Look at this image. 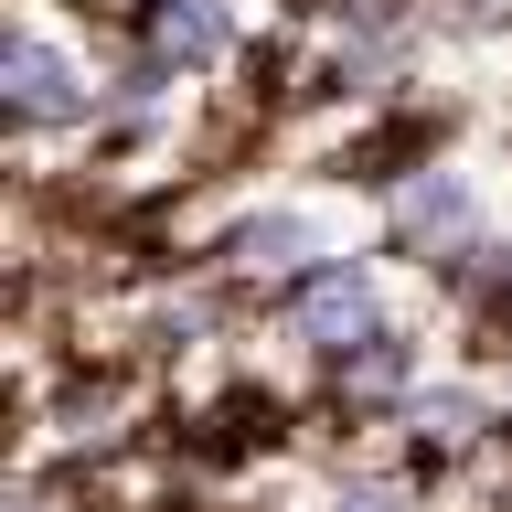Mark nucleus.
<instances>
[{
	"label": "nucleus",
	"mask_w": 512,
	"mask_h": 512,
	"mask_svg": "<svg viewBox=\"0 0 512 512\" xmlns=\"http://www.w3.org/2000/svg\"><path fill=\"white\" fill-rule=\"evenodd\" d=\"M0 86H11V118L22 128H64L86 107V75L43 43V32H11V64H0Z\"/></svg>",
	"instance_id": "3"
},
{
	"label": "nucleus",
	"mask_w": 512,
	"mask_h": 512,
	"mask_svg": "<svg viewBox=\"0 0 512 512\" xmlns=\"http://www.w3.org/2000/svg\"><path fill=\"white\" fill-rule=\"evenodd\" d=\"M331 512H416V491H406V480H342Z\"/></svg>",
	"instance_id": "8"
},
{
	"label": "nucleus",
	"mask_w": 512,
	"mask_h": 512,
	"mask_svg": "<svg viewBox=\"0 0 512 512\" xmlns=\"http://www.w3.org/2000/svg\"><path fill=\"white\" fill-rule=\"evenodd\" d=\"M278 320L320 352V363L352 352L363 331H384V320H374V267H363V256H320V267H299V278L278 288Z\"/></svg>",
	"instance_id": "1"
},
{
	"label": "nucleus",
	"mask_w": 512,
	"mask_h": 512,
	"mask_svg": "<svg viewBox=\"0 0 512 512\" xmlns=\"http://www.w3.org/2000/svg\"><path fill=\"white\" fill-rule=\"evenodd\" d=\"M406 438H416V459H470V438H480V395L470 384H416L406 395Z\"/></svg>",
	"instance_id": "5"
},
{
	"label": "nucleus",
	"mask_w": 512,
	"mask_h": 512,
	"mask_svg": "<svg viewBox=\"0 0 512 512\" xmlns=\"http://www.w3.org/2000/svg\"><path fill=\"white\" fill-rule=\"evenodd\" d=\"M235 267L288 288L299 267H320V224L310 214H256V224H235Z\"/></svg>",
	"instance_id": "6"
},
{
	"label": "nucleus",
	"mask_w": 512,
	"mask_h": 512,
	"mask_svg": "<svg viewBox=\"0 0 512 512\" xmlns=\"http://www.w3.org/2000/svg\"><path fill=\"white\" fill-rule=\"evenodd\" d=\"M331 395H342L352 416H363V406H406V395H416V342L363 331L352 352H331Z\"/></svg>",
	"instance_id": "4"
},
{
	"label": "nucleus",
	"mask_w": 512,
	"mask_h": 512,
	"mask_svg": "<svg viewBox=\"0 0 512 512\" xmlns=\"http://www.w3.org/2000/svg\"><path fill=\"white\" fill-rule=\"evenodd\" d=\"M395 246H406L416 267H448V278H459L480 256V203L448 182V171H416V182L395 192Z\"/></svg>",
	"instance_id": "2"
},
{
	"label": "nucleus",
	"mask_w": 512,
	"mask_h": 512,
	"mask_svg": "<svg viewBox=\"0 0 512 512\" xmlns=\"http://www.w3.org/2000/svg\"><path fill=\"white\" fill-rule=\"evenodd\" d=\"M150 54L160 64H214L224 54V11L214 0H150Z\"/></svg>",
	"instance_id": "7"
},
{
	"label": "nucleus",
	"mask_w": 512,
	"mask_h": 512,
	"mask_svg": "<svg viewBox=\"0 0 512 512\" xmlns=\"http://www.w3.org/2000/svg\"><path fill=\"white\" fill-rule=\"evenodd\" d=\"M502 438H512V406H502Z\"/></svg>",
	"instance_id": "9"
}]
</instances>
